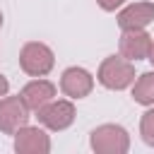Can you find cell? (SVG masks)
Returning <instances> with one entry per match:
<instances>
[{"label": "cell", "instance_id": "1", "mask_svg": "<svg viewBox=\"0 0 154 154\" xmlns=\"http://www.w3.org/2000/svg\"><path fill=\"white\" fill-rule=\"evenodd\" d=\"M132 79H135V67L123 55L106 58L99 70V82L108 89H125L128 84H132Z\"/></svg>", "mask_w": 154, "mask_h": 154}, {"label": "cell", "instance_id": "15", "mask_svg": "<svg viewBox=\"0 0 154 154\" xmlns=\"http://www.w3.org/2000/svg\"><path fill=\"white\" fill-rule=\"evenodd\" d=\"M149 60L154 63V41H152V51H149Z\"/></svg>", "mask_w": 154, "mask_h": 154}, {"label": "cell", "instance_id": "7", "mask_svg": "<svg viewBox=\"0 0 154 154\" xmlns=\"http://www.w3.org/2000/svg\"><path fill=\"white\" fill-rule=\"evenodd\" d=\"M91 75L87 72V70H82V67H70V70H65L63 72V79H60V89L67 94V96H72V99H82V96H87L89 91H91Z\"/></svg>", "mask_w": 154, "mask_h": 154}, {"label": "cell", "instance_id": "6", "mask_svg": "<svg viewBox=\"0 0 154 154\" xmlns=\"http://www.w3.org/2000/svg\"><path fill=\"white\" fill-rule=\"evenodd\" d=\"M91 147L96 152H125L128 149V135L118 125H103L91 132Z\"/></svg>", "mask_w": 154, "mask_h": 154}, {"label": "cell", "instance_id": "9", "mask_svg": "<svg viewBox=\"0 0 154 154\" xmlns=\"http://www.w3.org/2000/svg\"><path fill=\"white\" fill-rule=\"evenodd\" d=\"M152 19H154V5L152 2H135L118 14L120 29H144Z\"/></svg>", "mask_w": 154, "mask_h": 154}, {"label": "cell", "instance_id": "11", "mask_svg": "<svg viewBox=\"0 0 154 154\" xmlns=\"http://www.w3.org/2000/svg\"><path fill=\"white\" fill-rule=\"evenodd\" d=\"M132 99L137 103H144V106L154 103V72H144L137 79V84L132 89Z\"/></svg>", "mask_w": 154, "mask_h": 154}, {"label": "cell", "instance_id": "8", "mask_svg": "<svg viewBox=\"0 0 154 154\" xmlns=\"http://www.w3.org/2000/svg\"><path fill=\"white\" fill-rule=\"evenodd\" d=\"M55 96V87L46 79H36V82H29L24 89H22V101L26 103L29 111H38L43 108L48 101H53Z\"/></svg>", "mask_w": 154, "mask_h": 154}, {"label": "cell", "instance_id": "3", "mask_svg": "<svg viewBox=\"0 0 154 154\" xmlns=\"http://www.w3.org/2000/svg\"><path fill=\"white\" fill-rule=\"evenodd\" d=\"M29 118V108L22 101V96H7L0 101V130L2 132H14L24 128Z\"/></svg>", "mask_w": 154, "mask_h": 154}, {"label": "cell", "instance_id": "13", "mask_svg": "<svg viewBox=\"0 0 154 154\" xmlns=\"http://www.w3.org/2000/svg\"><path fill=\"white\" fill-rule=\"evenodd\" d=\"M99 5H101V10H106V12H111V10H116L118 5H123V0H96Z\"/></svg>", "mask_w": 154, "mask_h": 154}, {"label": "cell", "instance_id": "14", "mask_svg": "<svg viewBox=\"0 0 154 154\" xmlns=\"http://www.w3.org/2000/svg\"><path fill=\"white\" fill-rule=\"evenodd\" d=\"M7 89H10V84H7L5 75H0V96H5V94H7Z\"/></svg>", "mask_w": 154, "mask_h": 154}, {"label": "cell", "instance_id": "2", "mask_svg": "<svg viewBox=\"0 0 154 154\" xmlns=\"http://www.w3.org/2000/svg\"><path fill=\"white\" fill-rule=\"evenodd\" d=\"M19 65H22L24 72H29V75H34V77H41V75L51 72V67H53V53H51L48 46L31 41V43H26V46L22 48Z\"/></svg>", "mask_w": 154, "mask_h": 154}, {"label": "cell", "instance_id": "12", "mask_svg": "<svg viewBox=\"0 0 154 154\" xmlns=\"http://www.w3.org/2000/svg\"><path fill=\"white\" fill-rule=\"evenodd\" d=\"M142 135H144L147 144H154V111L144 113V118H142Z\"/></svg>", "mask_w": 154, "mask_h": 154}, {"label": "cell", "instance_id": "10", "mask_svg": "<svg viewBox=\"0 0 154 154\" xmlns=\"http://www.w3.org/2000/svg\"><path fill=\"white\" fill-rule=\"evenodd\" d=\"M48 147H51L48 137L38 128H19L17 130V140H14L17 152H48Z\"/></svg>", "mask_w": 154, "mask_h": 154}, {"label": "cell", "instance_id": "16", "mask_svg": "<svg viewBox=\"0 0 154 154\" xmlns=\"http://www.w3.org/2000/svg\"><path fill=\"white\" fill-rule=\"evenodd\" d=\"M0 24H2V17H0Z\"/></svg>", "mask_w": 154, "mask_h": 154}, {"label": "cell", "instance_id": "5", "mask_svg": "<svg viewBox=\"0 0 154 154\" xmlns=\"http://www.w3.org/2000/svg\"><path fill=\"white\" fill-rule=\"evenodd\" d=\"M152 51V38L144 34V29H123L120 38V55L128 60H140L149 58Z\"/></svg>", "mask_w": 154, "mask_h": 154}, {"label": "cell", "instance_id": "4", "mask_svg": "<svg viewBox=\"0 0 154 154\" xmlns=\"http://www.w3.org/2000/svg\"><path fill=\"white\" fill-rule=\"evenodd\" d=\"M36 113H38V120L51 130H63L75 120V108L70 101H48Z\"/></svg>", "mask_w": 154, "mask_h": 154}]
</instances>
